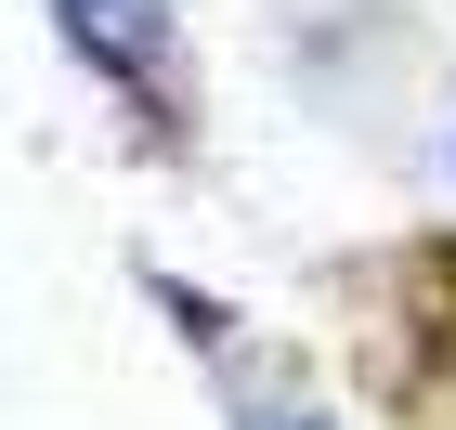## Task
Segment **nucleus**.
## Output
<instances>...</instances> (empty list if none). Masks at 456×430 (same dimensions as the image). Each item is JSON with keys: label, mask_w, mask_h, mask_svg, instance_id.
<instances>
[{"label": "nucleus", "mask_w": 456, "mask_h": 430, "mask_svg": "<svg viewBox=\"0 0 456 430\" xmlns=\"http://www.w3.org/2000/svg\"><path fill=\"white\" fill-rule=\"evenodd\" d=\"M53 13H66V39L105 78H157L170 66V0H53Z\"/></svg>", "instance_id": "1"}, {"label": "nucleus", "mask_w": 456, "mask_h": 430, "mask_svg": "<svg viewBox=\"0 0 456 430\" xmlns=\"http://www.w3.org/2000/svg\"><path fill=\"white\" fill-rule=\"evenodd\" d=\"M235 430H314V418H287L274 392H235Z\"/></svg>", "instance_id": "2"}]
</instances>
